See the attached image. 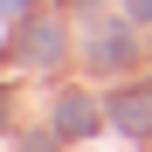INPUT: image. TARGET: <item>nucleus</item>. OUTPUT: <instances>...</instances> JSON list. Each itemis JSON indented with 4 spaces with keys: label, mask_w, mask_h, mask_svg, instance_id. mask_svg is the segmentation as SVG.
Instances as JSON below:
<instances>
[{
    "label": "nucleus",
    "mask_w": 152,
    "mask_h": 152,
    "mask_svg": "<svg viewBox=\"0 0 152 152\" xmlns=\"http://www.w3.org/2000/svg\"><path fill=\"white\" fill-rule=\"evenodd\" d=\"M21 56H28V62H56L62 56V21L56 14H35L28 35H21Z\"/></svg>",
    "instance_id": "nucleus-1"
},
{
    "label": "nucleus",
    "mask_w": 152,
    "mask_h": 152,
    "mask_svg": "<svg viewBox=\"0 0 152 152\" xmlns=\"http://www.w3.org/2000/svg\"><path fill=\"white\" fill-rule=\"evenodd\" d=\"M56 132H62V138H90V132H97V104H90L83 90H69L62 104H56Z\"/></svg>",
    "instance_id": "nucleus-2"
},
{
    "label": "nucleus",
    "mask_w": 152,
    "mask_h": 152,
    "mask_svg": "<svg viewBox=\"0 0 152 152\" xmlns=\"http://www.w3.org/2000/svg\"><path fill=\"white\" fill-rule=\"evenodd\" d=\"M90 56H97V62H124V56H132V42H124L118 28H104V35L90 42Z\"/></svg>",
    "instance_id": "nucleus-3"
},
{
    "label": "nucleus",
    "mask_w": 152,
    "mask_h": 152,
    "mask_svg": "<svg viewBox=\"0 0 152 152\" xmlns=\"http://www.w3.org/2000/svg\"><path fill=\"white\" fill-rule=\"evenodd\" d=\"M7 118H14V97H7V90H0V132H7Z\"/></svg>",
    "instance_id": "nucleus-4"
},
{
    "label": "nucleus",
    "mask_w": 152,
    "mask_h": 152,
    "mask_svg": "<svg viewBox=\"0 0 152 152\" xmlns=\"http://www.w3.org/2000/svg\"><path fill=\"white\" fill-rule=\"evenodd\" d=\"M0 14H7V21H21V14H28V7H21V0H0Z\"/></svg>",
    "instance_id": "nucleus-5"
},
{
    "label": "nucleus",
    "mask_w": 152,
    "mask_h": 152,
    "mask_svg": "<svg viewBox=\"0 0 152 152\" xmlns=\"http://www.w3.org/2000/svg\"><path fill=\"white\" fill-rule=\"evenodd\" d=\"M124 7H132V14H152V0H124Z\"/></svg>",
    "instance_id": "nucleus-6"
}]
</instances>
